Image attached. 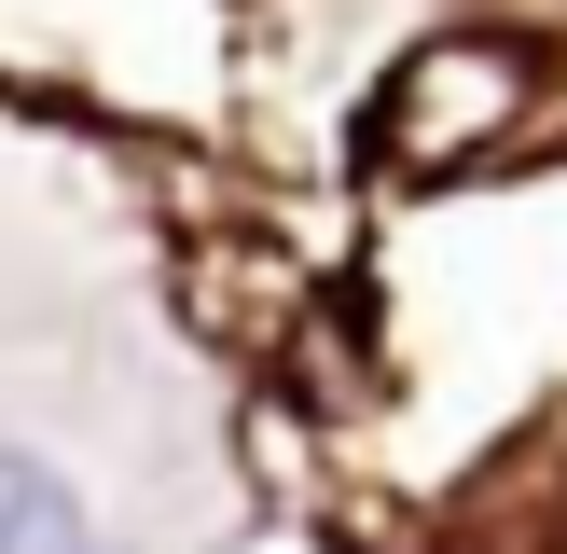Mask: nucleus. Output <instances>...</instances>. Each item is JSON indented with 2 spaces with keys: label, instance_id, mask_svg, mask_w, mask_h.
<instances>
[{
  "label": "nucleus",
  "instance_id": "1",
  "mask_svg": "<svg viewBox=\"0 0 567 554\" xmlns=\"http://www.w3.org/2000/svg\"><path fill=\"white\" fill-rule=\"evenodd\" d=\"M0 554H111L83 485L55 458H28V443H0Z\"/></svg>",
  "mask_w": 567,
  "mask_h": 554
}]
</instances>
